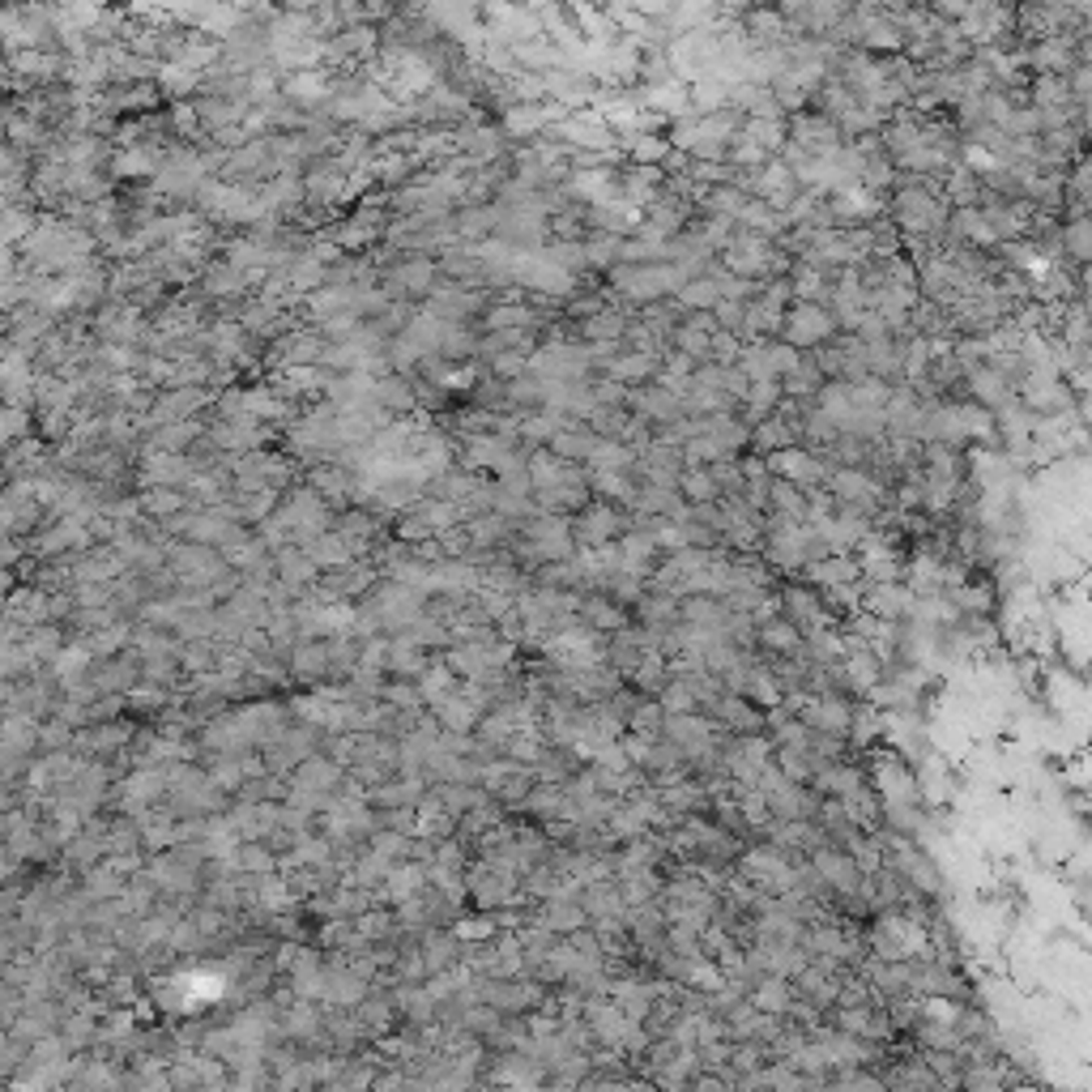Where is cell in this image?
I'll list each match as a JSON object with an SVG mask.
<instances>
[{"label": "cell", "mask_w": 1092, "mask_h": 1092, "mask_svg": "<svg viewBox=\"0 0 1092 1092\" xmlns=\"http://www.w3.org/2000/svg\"><path fill=\"white\" fill-rule=\"evenodd\" d=\"M837 312H828V308H819V303H798L794 312H785V325H781V338L798 346V351H819V346H828L832 338H837Z\"/></svg>", "instance_id": "cell-1"}, {"label": "cell", "mask_w": 1092, "mask_h": 1092, "mask_svg": "<svg viewBox=\"0 0 1092 1092\" xmlns=\"http://www.w3.org/2000/svg\"><path fill=\"white\" fill-rule=\"evenodd\" d=\"M892 218H897L909 235H931L948 222V205L927 188H901L892 196Z\"/></svg>", "instance_id": "cell-2"}, {"label": "cell", "mask_w": 1092, "mask_h": 1092, "mask_svg": "<svg viewBox=\"0 0 1092 1092\" xmlns=\"http://www.w3.org/2000/svg\"><path fill=\"white\" fill-rule=\"evenodd\" d=\"M811 871L819 875V884H824L828 892H837V897H854V892L862 888V879H867V871L854 862V854L841 845H819L811 849Z\"/></svg>", "instance_id": "cell-3"}, {"label": "cell", "mask_w": 1092, "mask_h": 1092, "mask_svg": "<svg viewBox=\"0 0 1092 1092\" xmlns=\"http://www.w3.org/2000/svg\"><path fill=\"white\" fill-rule=\"evenodd\" d=\"M802 948L811 952V960H824L828 968H841V964H858L862 960L858 944L837 927V922H819V927H811L807 935H802Z\"/></svg>", "instance_id": "cell-4"}, {"label": "cell", "mask_w": 1092, "mask_h": 1092, "mask_svg": "<svg viewBox=\"0 0 1092 1092\" xmlns=\"http://www.w3.org/2000/svg\"><path fill=\"white\" fill-rule=\"evenodd\" d=\"M717 725H725L730 734H764L768 730V712L751 700V695H738V691H725L717 708H712Z\"/></svg>", "instance_id": "cell-5"}, {"label": "cell", "mask_w": 1092, "mask_h": 1092, "mask_svg": "<svg viewBox=\"0 0 1092 1092\" xmlns=\"http://www.w3.org/2000/svg\"><path fill=\"white\" fill-rule=\"evenodd\" d=\"M751 1003L760 1007V1011H768V1015H790V1007H794V998H798V990H794V981L790 977H777V973H760V981L751 985Z\"/></svg>", "instance_id": "cell-6"}, {"label": "cell", "mask_w": 1092, "mask_h": 1092, "mask_svg": "<svg viewBox=\"0 0 1092 1092\" xmlns=\"http://www.w3.org/2000/svg\"><path fill=\"white\" fill-rule=\"evenodd\" d=\"M619 529H624V512L611 504H594L576 525V538H581V546H611Z\"/></svg>", "instance_id": "cell-7"}, {"label": "cell", "mask_w": 1092, "mask_h": 1092, "mask_svg": "<svg viewBox=\"0 0 1092 1092\" xmlns=\"http://www.w3.org/2000/svg\"><path fill=\"white\" fill-rule=\"evenodd\" d=\"M862 785H867V777H862L854 764H845V760L824 764V768H819L815 777H811V790H815L819 798H849L854 790H862Z\"/></svg>", "instance_id": "cell-8"}, {"label": "cell", "mask_w": 1092, "mask_h": 1092, "mask_svg": "<svg viewBox=\"0 0 1092 1092\" xmlns=\"http://www.w3.org/2000/svg\"><path fill=\"white\" fill-rule=\"evenodd\" d=\"M658 538H654V529H632V534H624V542H619V568H628L636 576H649L654 572V559H658Z\"/></svg>", "instance_id": "cell-9"}, {"label": "cell", "mask_w": 1092, "mask_h": 1092, "mask_svg": "<svg viewBox=\"0 0 1092 1092\" xmlns=\"http://www.w3.org/2000/svg\"><path fill=\"white\" fill-rule=\"evenodd\" d=\"M679 495L687 499L691 508H700V504H717V499H721V482H717V474H712V465H682Z\"/></svg>", "instance_id": "cell-10"}, {"label": "cell", "mask_w": 1092, "mask_h": 1092, "mask_svg": "<svg viewBox=\"0 0 1092 1092\" xmlns=\"http://www.w3.org/2000/svg\"><path fill=\"white\" fill-rule=\"evenodd\" d=\"M755 641H760L768 654H777V658H794L802 654V645H807V636H802L790 619L777 615V619H768V624H760V632H755Z\"/></svg>", "instance_id": "cell-11"}, {"label": "cell", "mask_w": 1092, "mask_h": 1092, "mask_svg": "<svg viewBox=\"0 0 1092 1092\" xmlns=\"http://www.w3.org/2000/svg\"><path fill=\"white\" fill-rule=\"evenodd\" d=\"M585 909H589V918H624V909H628V901H624V888L619 884H589V897H585Z\"/></svg>", "instance_id": "cell-12"}, {"label": "cell", "mask_w": 1092, "mask_h": 1092, "mask_svg": "<svg viewBox=\"0 0 1092 1092\" xmlns=\"http://www.w3.org/2000/svg\"><path fill=\"white\" fill-rule=\"evenodd\" d=\"M389 282H393V291H402V295H422V291H431V286H435V265L431 261L398 265Z\"/></svg>", "instance_id": "cell-13"}, {"label": "cell", "mask_w": 1092, "mask_h": 1092, "mask_svg": "<svg viewBox=\"0 0 1092 1092\" xmlns=\"http://www.w3.org/2000/svg\"><path fill=\"white\" fill-rule=\"evenodd\" d=\"M598 431H568V427H559L555 435H551V452H559V457L564 461H589L594 457V448H598Z\"/></svg>", "instance_id": "cell-14"}, {"label": "cell", "mask_w": 1092, "mask_h": 1092, "mask_svg": "<svg viewBox=\"0 0 1092 1092\" xmlns=\"http://www.w3.org/2000/svg\"><path fill=\"white\" fill-rule=\"evenodd\" d=\"M611 998L632 1015V1020H649V1011H654V1003H658V994L645 990V985H636V981H615Z\"/></svg>", "instance_id": "cell-15"}, {"label": "cell", "mask_w": 1092, "mask_h": 1092, "mask_svg": "<svg viewBox=\"0 0 1092 1092\" xmlns=\"http://www.w3.org/2000/svg\"><path fill=\"white\" fill-rule=\"evenodd\" d=\"M790 295H794L798 303H819V299H824V295H828V273H824V265H802V269H794Z\"/></svg>", "instance_id": "cell-16"}, {"label": "cell", "mask_w": 1092, "mask_h": 1092, "mask_svg": "<svg viewBox=\"0 0 1092 1092\" xmlns=\"http://www.w3.org/2000/svg\"><path fill=\"white\" fill-rule=\"evenodd\" d=\"M658 700H662L666 712H695V708H700V695H695L687 675H671V682L658 691Z\"/></svg>", "instance_id": "cell-17"}, {"label": "cell", "mask_w": 1092, "mask_h": 1092, "mask_svg": "<svg viewBox=\"0 0 1092 1092\" xmlns=\"http://www.w3.org/2000/svg\"><path fill=\"white\" fill-rule=\"evenodd\" d=\"M662 725H666L662 700H636L628 708V730L632 734H662Z\"/></svg>", "instance_id": "cell-18"}, {"label": "cell", "mask_w": 1092, "mask_h": 1092, "mask_svg": "<svg viewBox=\"0 0 1092 1092\" xmlns=\"http://www.w3.org/2000/svg\"><path fill=\"white\" fill-rule=\"evenodd\" d=\"M581 615H585V624L598 628V632H619V628H624L619 602H611V598H589V602H581Z\"/></svg>", "instance_id": "cell-19"}, {"label": "cell", "mask_w": 1092, "mask_h": 1092, "mask_svg": "<svg viewBox=\"0 0 1092 1092\" xmlns=\"http://www.w3.org/2000/svg\"><path fill=\"white\" fill-rule=\"evenodd\" d=\"M363 973H325V998L333 1003H363Z\"/></svg>", "instance_id": "cell-20"}, {"label": "cell", "mask_w": 1092, "mask_h": 1092, "mask_svg": "<svg viewBox=\"0 0 1092 1092\" xmlns=\"http://www.w3.org/2000/svg\"><path fill=\"white\" fill-rule=\"evenodd\" d=\"M422 884H427V871H422V867H402V871H389V897H393V901H410V897H418Z\"/></svg>", "instance_id": "cell-21"}, {"label": "cell", "mask_w": 1092, "mask_h": 1092, "mask_svg": "<svg viewBox=\"0 0 1092 1092\" xmlns=\"http://www.w3.org/2000/svg\"><path fill=\"white\" fill-rule=\"evenodd\" d=\"M308 555H312L321 568H342L346 559H351V551H346V538H321V542H312Z\"/></svg>", "instance_id": "cell-22"}, {"label": "cell", "mask_w": 1092, "mask_h": 1092, "mask_svg": "<svg viewBox=\"0 0 1092 1092\" xmlns=\"http://www.w3.org/2000/svg\"><path fill=\"white\" fill-rule=\"evenodd\" d=\"M329 662H333V658H329V649H325V645H303L299 654H295V671H299L303 679H316V675H321Z\"/></svg>", "instance_id": "cell-23"}, {"label": "cell", "mask_w": 1092, "mask_h": 1092, "mask_svg": "<svg viewBox=\"0 0 1092 1092\" xmlns=\"http://www.w3.org/2000/svg\"><path fill=\"white\" fill-rule=\"evenodd\" d=\"M389 666L398 675H410V671H422V658H418V645L414 641H398L389 649Z\"/></svg>", "instance_id": "cell-24"}, {"label": "cell", "mask_w": 1092, "mask_h": 1092, "mask_svg": "<svg viewBox=\"0 0 1092 1092\" xmlns=\"http://www.w3.org/2000/svg\"><path fill=\"white\" fill-rule=\"evenodd\" d=\"M205 402V393H175V398H162L158 402V418H184L188 414V406H201Z\"/></svg>", "instance_id": "cell-25"}, {"label": "cell", "mask_w": 1092, "mask_h": 1092, "mask_svg": "<svg viewBox=\"0 0 1092 1092\" xmlns=\"http://www.w3.org/2000/svg\"><path fill=\"white\" fill-rule=\"evenodd\" d=\"M422 700H431V704H444L448 695H452V675L448 671H431L427 679H422Z\"/></svg>", "instance_id": "cell-26"}, {"label": "cell", "mask_w": 1092, "mask_h": 1092, "mask_svg": "<svg viewBox=\"0 0 1092 1092\" xmlns=\"http://www.w3.org/2000/svg\"><path fill=\"white\" fill-rule=\"evenodd\" d=\"M508 325H529V308H517V303H499V308L487 312V329H508Z\"/></svg>", "instance_id": "cell-27"}, {"label": "cell", "mask_w": 1092, "mask_h": 1092, "mask_svg": "<svg viewBox=\"0 0 1092 1092\" xmlns=\"http://www.w3.org/2000/svg\"><path fill=\"white\" fill-rule=\"evenodd\" d=\"M188 435H196V422H175V427H162V431L154 435V444H158L162 452H179Z\"/></svg>", "instance_id": "cell-28"}, {"label": "cell", "mask_w": 1092, "mask_h": 1092, "mask_svg": "<svg viewBox=\"0 0 1092 1092\" xmlns=\"http://www.w3.org/2000/svg\"><path fill=\"white\" fill-rule=\"evenodd\" d=\"M487 998L495 1007H525L529 998H534V990H521V985H491Z\"/></svg>", "instance_id": "cell-29"}, {"label": "cell", "mask_w": 1092, "mask_h": 1092, "mask_svg": "<svg viewBox=\"0 0 1092 1092\" xmlns=\"http://www.w3.org/2000/svg\"><path fill=\"white\" fill-rule=\"evenodd\" d=\"M372 798H376V802H418V798H422V785H418V781L385 785V790H376Z\"/></svg>", "instance_id": "cell-30"}, {"label": "cell", "mask_w": 1092, "mask_h": 1092, "mask_svg": "<svg viewBox=\"0 0 1092 1092\" xmlns=\"http://www.w3.org/2000/svg\"><path fill=\"white\" fill-rule=\"evenodd\" d=\"M145 508L158 512V517H166V512H179V508H184V495H175V491H154V495H145Z\"/></svg>", "instance_id": "cell-31"}, {"label": "cell", "mask_w": 1092, "mask_h": 1092, "mask_svg": "<svg viewBox=\"0 0 1092 1092\" xmlns=\"http://www.w3.org/2000/svg\"><path fill=\"white\" fill-rule=\"evenodd\" d=\"M90 1037H95V1024H90L86 1015H73L69 1028H65V1045H82V1041H90Z\"/></svg>", "instance_id": "cell-32"}, {"label": "cell", "mask_w": 1092, "mask_h": 1092, "mask_svg": "<svg viewBox=\"0 0 1092 1092\" xmlns=\"http://www.w3.org/2000/svg\"><path fill=\"white\" fill-rule=\"evenodd\" d=\"M239 867L252 871V875H265V871H273V858L265 854V849H244V858H239Z\"/></svg>", "instance_id": "cell-33"}, {"label": "cell", "mask_w": 1092, "mask_h": 1092, "mask_svg": "<svg viewBox=\"0 0 1092 1092\" xmlns=\"http://www.w3.org/2000/svg\"><path fill=\"white\" fill-rule=\"evenodd\" d=\"M828 1084H837V1088H854V1084H867V1088H879V1084H884V1080H875V1075H862V1071H854V1067H849V1071H841V1075H832V1080H828Z\"/></svg>", "instance_id": "cell-34"}, {"label": "cell", "mask_w": 1092, "mask_h": 1092, "mask_svg": "<svg viewBox=\"0 0 1092 1092\" xmlns=\"http://www.w3.org/2000/svg\"><path fill=\"white\" fill-rule=\"evenodd\" d=\"M125 738H129V730L120 725V730H95V734H86L82 742H86V747H116V742H125Z\"/></svg>", "instance_id": "cell-35"}, {"label": "cell", "mask_w": 1092, "mask_h": 1092, "mask_svg": "<svg viewBox=\"0 0 1092 1092\" xmlns=\"http://www.w3.org/2000/svg\"><path fill=\"white\" fill-rule=\"evenodd\" d=\"M555 431H559V427H555L551 418H542V414L529 418V422H521V435H529V439H551Z\"/></svg>", "instance_id": "cell-36"}, {"label": "cell", "mask_w": 1092, "mask_h": 1092, "mask_svg": "<svg viewBox=\"0 0 1092 1092\" xmlns=\"http://www.w3.org/2000/svg\"><path fill=\"white\" fill-rule=\"evenodd\" d=\"M495 927H491V918H469L457 927V939H487Z\"/></svg>", "instance_id": "cell-37"}, {"label": "cell", "mask_w": 1092, "mask_h": 1092, "mask_svg": "<svg viewBox=\"0 0 1092 1092\" xmlns=\"http://www.w3.org/2000/svg\"><path fill=\"white\" fill-rule=\"evenodd\" d=\"M448 960H452L448 944H444V939H431V944H427V968H439V964H448Z\"/></svg>", "instance_id": "cell-38"}, {"label": "cell", "mask_w": 1092, "mask_h": 1092, "mask_svg": "<svg viewBox=\"0 0 1092 1092\" xmlns=\"http://www.w3.org/2000/svg\"><path fill=\"white\" fill-rule=\"evenodd\" d=\"M422 691H414V687H389V700L393 704H414Z\"/></svg>", "instance_id": "cell-39"}]
</instances>
